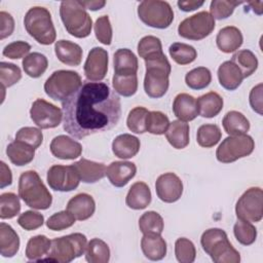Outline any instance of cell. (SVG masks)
<instances>
[{"mask_svg":"<svg viewBox=\"0 0 263 263\" xmlns=\"http://www.w3.org/2000/svg\"><path fill=\"white\" fill-rule=\"evenodd\" d=\"M62 111L64 129L76 139H83L113 128L120 119L121 103L107 83L83 81L62 102Z\"/></svg>","mask_w":263,"mask_h":263,"instance_id":"cell-1","label":"cell"},{"mask_svg":"<svg viewBox=\"0 0 263 263\" xmlns=\"http://www.w3.org/2000/svg\"><path fill=\"white\" fill-rule=\"evenodd\" d=\"M145 65L144 90L149 98L159 99L166 93L170 86L171 64L164 53H161L145 60Z\"/></svg>","mask_w":263,"mask_h":263,"instance_id":"cell-2","label":"cell"},{"mask_svg":"<svg viewBox=\"0 0 263 263\" xmlns=\"http://www.w3.org/2000/svg\"><path fill=\"white\" fill-rule=\"evenodd\" d=\"M202 250L215 263H239L240 254L230 243L227 233L220 228H210L200 237Z\"/></svg>","mask_w":263,"mask_h":263,"instance_id":"cell-3","label":"cell"},{"mask_svg":"<svg viewBox=\"0 0 263 263\" xmlns=\"http://www.w3.org/2000/svg\"><path fill=\"white\" fill-rule=\"evenodd\" d=\"M18 196L30 208L47 210L52 203V196L35 171L24 172L18 180Z\"/></svg>","mask_w":263,"mask_h":263,"instance_id":"cell-4","label":"cell"},{"mask_svg":"<svg viewBox=\"0 0 263 263\" xmlns=\"http://www.w3.org/2000/svg\"><path fill=\"white\" fill-rule=\"evenodd\" d=\"M60 15L70 35L76 38H85L90 34L92 21L80 1H62L60 5Z\"/></svg>","mask_w":263,"mask_h":263,"instance_id":"cell-5","label":"cell"},{"mask_svg":"<svg viewBox=\"0 0 263 263\" xmlns=\"http://www.w3.org/2000/svg\"><path fill=\"white\" fill-rule=\"evenodd\" d=\"M24 26L29 35L42 45H50L55 41L51 14L45 7H31L24 17Z\"/></svg>","mask_w":263,"mask_h":263,"instance_id":"cell-6","label":"cell"},{"mask_svg":"<svg viewBox=\"0 0 263 263\" xmlns=\"http://www.w3.org/2000/svg\"><path fill=\"white\" fill-rule=\"evenodd\" d=\"M87 247L86 236L76 232L53 238L47 257L42 260L60 263H69L75 258L82 256Z\"/></svg>","mask_w":263,"mask_h":263,"instance_id":"cell-7","label":"cell"},{"mask_svg":"<svg viewBox=\"0 0 263 263\" xmlns=\"http://www.w3.org/2000/svg\"><path fill=\"white\" fill-rule=\"evenodd\" d=\"M82 84L80 75L75 71H54L45 81V93L54 101L64 102L71 97Z\"/></svg>","mask_w":263,"mask_h":263,"instance_id":"cell-8","label":"cell"},{"mask_svg":"<svg viewBox=\"0 0 263 263\" xmlns=\"http://www.w3.org/2000/svg\"><path fill=\"white\" fill-rule=\"evenodd\" d=\"M139 18L155 29H166L174 21V11L170 3L160 0H145L138 6Z\"/></svg>","mask_w":263,"mask_h":263,"instance_id":"cell-9","label":"cell"},{"mask_svg":"<svg viewBox=\"0 0 263 263\" xmlns=\"http://www.w3.org/2000/svg\"><path fill=\"white\" fill-rule=\"evenodd\" d=\"M255 142L249 135L228 136L219 145L216 158L222 163H231L239 158L247 157L253 153Z\"/></svg>","mask_w":263,"mask_h":263,"instance_id":"cell-10","label":"cell"},{"mask_svg":"<svg viewBox=\"0 0 263 263\" xmlns=\"http://www.w3.org/2000/svg\"><path fill=\"white\" fill-rule=\"evenodd\" d=\"M237 219L248 222H260L263 217V191L260 187L247 189L235 204Z\"/></svg>","mask_w":263,"mask_h":263,"instance_id":"cell-11","label":"cell"},{"mask_svg":"<svg viewBox=\"0 0 263 263\" xmlns=\"http://www.w3.org/2000/svg\"><path fill=\"white\" fill-rule=\"evenodd\" d=\"M215 20L208 11H199L179 24L178 33L181 37L198 41L204 39L215 29Z\"/></svg>","mask_w":263,"mask_h":263,"instance_id":"cell-12","label":"cell"},{"mask_svg":"<svg viewBox=\"0 0 263 263\" xmlns=\"http://www.w3.org/2000/svg\"><path fill=\"white\" fill-rule=\"evenodd\" d=\"M30 116L39 128H54L62 122L63 111L43 99H37L31 106Z\"/></svg>","mask_w":263,"mask_h":263,"instance_id":"cell-13","label":"cell"},{"mask_svg":"<svg viewBox=\"0 0 263 263\" xmlns=\"http://www.w3.org/2000/svg\"><path fill=\"white\" fill-rule=\"evenodd\" d=\"M49 187L54 191L69 192L75 190L80 183V178L73 165L55 164L49 167L46 176Z\"/></svg>","mask_w":263,"mask_h":263,"instance_id":"cell-14","label":"cell"},{"mask_svg":"<svg viewBox=\"0 0 263 263\" xmlns=\"http://www.w3.org/2000/svg\"><path fill=\"white\" fill-rule=\"evenodd\" d=\"M87 80L99 82L106 77L108 71V52L102 47H93L89 50L83 67Z\"/></svg>","mask_w":263,"mask_h":263,"instance_id":"cell-15","label":"cell"},{"mask_svg":"<svg viewBox=\"0 0 263 263\" xmlns=\"http://www.w3.org/2000/svg\"><path fill=\"white\" fill-rule=\"evenodd\" d=\"M155 191L157 197L166 203H173L179 200L183 193V183L174 173L160 175L155 182Z\"/></svg>","mask_w":263,"mask_h":263,"instance_id":"cell-16","label":"cell"},{"mask_svg":"<svg viewBox=\"0 0 263 263\" xmlns=\"http://www.w3.org/2000/svg\"><path fill=\"white\" fill-rule=\"evenodd\" d=\"M49 148L51 154L54 157L63 160L78 158L82 153L81 144L65 135L54 137L50 143Z\"/></svg>","mask_w":263,"mask_h":263,"instance_id":"cell-17","label":"cell"},{"mask_svg":"<svg viewBox=\"0 0 263 263\" xmlns=\"http://www.w3.org/2000/svg\"><path fill=\"white\" fill-rule=\"evenodd\" d=\"M137 173V166L132 161H113L106 168V176L115 187H124Z\"/></svg>","mask_w":263,"mask_h":263,"instance_id":"cell-18","label":"cell"},{"mask_svg":"<svg viewBox=\"0 0 263 263\" xmlns=\"http://www.w3.org/2000/svg\"><path fill=\"white\" fill-rule=\"evenodd\" d=\"M67 211L70 212L78 221L87 220L96 211L95 199L87 193H79L68 201Z\"/></svg>","mask_w":263,"mask_h":263,"instance_id":"cell-19","label":"cell"},{"mask_svg":"<svg viewBox=\"0 0 263 263\" xmlns=\"http://www.w3.org/2000/svg\"><path fill=\"white\" fill-rule=\"evenodd\" d=\"M72 165L75 167L80 178V181H82L83 183L92 184L102 180L106 176L107 167L104 163L101 162L81 158L78 161L74 162Z\"/></svg>","mask_w":263,"mask_h":263,"instance_id":"cell-20","label":"cell"},{"mask_svg":"<svg viewBox=\"0 0 263 263\" xmlns=\"http://www.w3.org/2000/svg\"><path fill=\"white\" fill-rule=\"evenodd\" d=\"M54 52L60 62L67 66H79L82 60V48L69 40H59L54 44Z\"/></svg>","mask_w":263,"mask_h":263,"instance_id":"cell-21","label":"cell"},{"mask_svg":"<svg viewBox=\"0 0 263 263\" xmlns=\"http://www.w3.org/2000/svg\"><path fill=\"white\" fill-rule=\"evenodd\" d=\"M173 112L182 121H191L198 116L196 99L188 93L182 92L176 96L173 102Z\"/></svg>","mask_w":263,"mask_h":263,"instance_id":"cell-22","label":"cell"},{"mask_svg":"<svg viewBox=\"0 0 263 263\" xmlns=\"http://www.w3.org/2000/svg\"><path fill=\"white\" fill-rule=\"evenodd\" d=\"M242 42V34L240 30L234 26H227L222 28L216 37L218 48L225 53L236 51L241 46Z\"/></svg>","mask_w":263,"mask_h":263,"instance_id":"cell-23","label":"cell"},{"mask_svg":"<svg viewBox=\"0 0 263 263\" xmlns=\"http://www.w3.org/2000/svg\"><path fill=\"white\" fill-rule=\"evenodd\" d=\"M114 74L120 76H128L137 74L139 63L136 54L128 48H119L115 51L114 58Z\"/></svg>","mask_w":263,"mask_h":263,"instance_id":"cell-24","label":"cell"},{"mask_svg":"<svg viewBox=\"0 0 263 263\" xmlns=\"http://www.w3.org/2000/svg\"><path fill=\"white\" fill-rule=\"evenodd\" d=\"M140 140L130 134H121L112 142V151L115 156L121 159H128L140 151Z\"/></svg>","mask_w":263,"mask_h":263,"instance_id":"cell-25","label":"cell"},{"mask_svg":"<svg viewBox=\"0 0 263 263\" xmlns=\"http://www.w3.org/2000/svg\"><path fill=\"white\" fill-rule=\"evenodd\" d=\"M152 199L149 186L145 182L134 183L125 197L126 205L132 210H144L146 209Z\"/></svg>","mask_w":263,"mask_h":263,"instance_id":"cell-26","label":"cell"},{"mask_svg":"<svg viewBox=\"0 0 263 263\" xmlns=\"http://www.w3.org/2000/svg\"><path fill=\"white\" fill-rule=\"evenodd\" d=\"M218 79L220 85L227 90H235L245 79L239 68L231 61L222 63L218 68Z\"/></svg>","mask_w":263,"mask_h":263,"instance_id":"cell-27","label":"cell"},{"mask_svg":"<svg viewBox=\"0 0 263 263\" xmlns=\"http://www.w3.org/2000/svg\"><path fill=\"white\" fill-rule=\"evenodd\" d=\"M141 249L145 257L151 261H159L166 255V242L160 234H144Z\"/></svg>","mask_w":263,"mask_h":263,"instance_id":"cell-28","label":"cell"},{"mask_svg":"<svg viewBox=\"0 0 263 263\" xmlns=\"http://www.w3.org/2000/svg\"><path fill=\"white\" fill-rule=\"evenodd\" d=\"M198 115L203 118H213L217 116L223 109V98L215 92L210 91L200 96L196 100Z\"/></svg>","mask_w":263,"mask_h":263,"instance_id":"cell-29","label":"cell"},{"mask_svg":"<svg viewBox=\"0 0 263 263\" xmlns=\"http://www.w3.org/2000/svg\"><path fill=\"white\" fill-rule=\"evenodd\" d=\"M6 154L14 165L23 166L30 163L34 159L35 148L22 141L14 140L8 144Z\"/></svg>","mask_w":263,"mask_h":263,"instance_id":"cell-30","label":"cell"},{"mask_svg":"<svg viewBox=\"0 0 263 263\" xmlns=\"http://www.w3.org/2000/svg\"><path fill=\"white\" fill-rule=\"evenodd\" d=\"M20 237L15 230L8 224H0V254L2 257L11 258L18 252Z\"/></svg>","mask_w":263,"mask_h":263,"instance_id":"cell-31","label":"cell"},{"mask_svg":"<svg viewBox=\"0 0 263 263\" xmlns=\"http://www.w3.org/2000/svg\"><path fill=\"white\" fill-rule=\"evenodd\" d=\"M189 124L182 120H174L165 132L167 142L176 149H184L189 144Z\"/></svg>","mask_w":263,"mask_h":263,"instance_id":"cell-32","label":"cell"},{"mask_svg":"<svg viewBox=\"0 0 263 263\" xmlns=\"http://www.w3.org/2000/svg\"><path fill=\"white\" fill-rule=\"evenodd\" d=\"M222 125L229 136L246 135L250 129V121L238 111H229L225 114Z\"/></svg>","mask_w":263,"mask_h":263,"instance_id":"cell-33","label":"cell"},{"mask_svg":"<svg viewBox=\"0 0 263 263\" xmlns=\"http://www.w3.org/2000/svg\"><path fill=\"white\" fill-rule=\"evenodd\" d=\"M25 73L32 78H39L48 67L47 58L40 52H31L22 62Z\"/></svg>","mask_w":263,"mask_h":263,"instance_id":"cell-34","label":"cell"},{"mask_svg":"<svg viewBox=\"0 0 263 263\" xmlns=\"http://www.w3.org/2000/svg\"><path fill=\"white\" fill-rule=\"evenodd\" d=\"M51 246V240L45 235L32 236L26 247V257L30 261H39L47 255Z\"/></svg>","mask_w":263,"mask_h":263,"instance_id":"cell-35","label":"cell"},{"mask_svg":"<svg viewBox=\"0 0 263 263\" xmlns=\"http://www.w3.org/2000/svg\"><path fill=\"white\" fill-rule=\"evenodd\" d=\"M85 260L89 263H107L110 260V249L108 245L100 239L92 238L87 242Z\"/></svg>","mask_w":263,"mask_h":263,"instance_id":"cell-36","label":"cell"},{"mask_svg":"<svg viewBox=\"0 0 263 263\" xmlns=\"http://www.w3.org/2000/svg\"><path fill=\"white\" fill-rule=\"evenodd\" d=\"M230 61L239 68L243 78L251 76L258 68V60L250 49H241L234 52Z\"/></svg>","mask_w":263,"mask_h":263,"instance_id":"cell-37","label":"cell"},{"mask_svg":"<svg viewBox=\"0 0 263 263\" xmlns=\"http://www.w3.org/2000/svg\"><path fill=\"white\" fill-rule=\"evenodd\" d=\"M163 227V219L157 212H145L139 219V228L143 234H161Z\"/></svg>","mask_w":263,"mask_h":263,"instance_id":"cell-38","label":"cell"},{"mask_svg":"<svg viewBox=\"0 0 263 263\" xmlns=\"http://www.w3.org/2000/svg\"><path fill=\"white\" fill-rule=\"evenodd\" d=\"M171 58L179 65H188L197 58L196 49L189 44L182 42H175L168 47Z\"/></svg>","mask_w":263,"mask_h":263,"instance_id":"cell-39","label":"cell"},{"mask_svg":"<svg viewBox=\"0 0 263 263\" xmlns=\"http://www.w3.org/2000/svg\"><path fill=\"white\" fill-rule=\"evenodd\" d=\"M222 133L216 124H202L198 127L196 134V142L200 147L211 148L219 143Z\"/></svg>","mask_w":263,"mask_h":263,"instance_id":"cell-40","label":"cell"},{"mask_svg":"<svg viewBox=\"0 0 263 263\" xmlns=\"http://www.w3.org/2000/svg\"><path fill=\"white\" fill-rule=\"evenodd\" d=\"M212 81L211 71L205 67H197L189 71L185 76V82L191 89L199 90L208 87Z\"/></svg>","mask_w":263,"mask_h":263,"instance_id":"cell-41","label":"cell"},{"mask_svg":"<svg viewBox=\"0 0 263 263\" xmlns=\"http://www.w3.org/2000/svg\"><path fill=\"white\" fill-rule=\"evenodd\" d=\"M112 84L116 93L122 97H132L138 90L137 74L128 76H120L114 74L112 78Z\"/></svg>","mask_w":263,"mask_h":263,"instance_id":"cell-42","label":"cell"},{"mask_svg":"<svg viewBox=\"0 0 263 263\" xmlns=\"http://www.w3.org/2000/svg\"><path fill=\"white\" fill-rule=\"evenodd\" d=\"M233 233L236 240L242 246H250L255 242L257 238L256 227L248 221L237 219L233 226Z\"/></svg>","mask_w":263,"mask_h":263,"instance_id":"cell-43","label":"cell"},{"mask_svg":"<svg viewBox=\"0 0 263 263\" xmlns=\"http://www.w3.org/2000/svg\"><path fill=\"white\" fill-rule=\"evenodd\" d=\"M20 196L12 192H5L0 195V218L2 220L12 219L21 211Z\"/></svg>","mask_w":263,"mask_h":263,"instance_id":"cell-44","label":"cell"},{"mask_svg":"<svg viewBox=\"0 0 263 263\" xmlns=\"http://www.w3.org/2000/svg\"><path fill=\"white\" fill-rule=\"evenodd\" d=\"M138 53L144 61L163 53L159 38L155 36H145L138 43Z\"/></svg>","mask_w":263,"mask_h":263,"instance_id":"cell-45","label":"cell"},{"mask_svg":"<svg viewBox=\"0 0 263 263\" xmlns=\"http://www.w3.org/2000/svg\"><path fill=\"white\" fill-rule=\"evenodd\" d=\"M170 125L168 117L160 111H149L146 117V132L152 135L165 134Z\"/></svg>","mask_w":263,"mask_h":263,"instance_id":"cell-46","label":"cell"},{"mask_svg":"<svg viewBox=\"0 0 263 263\" xmlns=\"http://www.w3.org/2000/svg\"><path fill=\"white\" fill-rule=\"evenodd\" d=\"M149 111L144 107H136L132 109L126 119L128 129L135 134L146 133V117Z\"/></svg>","mask_w":263,"mask_h":263,"instance_id":"cell-47","label":"cell"},{"mask_svg":"<svg viewBox=\"0 0 263 263\" xmlns=\"http://www.w3.org/2000/svg\"><path fill=\"white\" fill-rule=\"evenodd\" d=\"M175 255L180 263H192L196 257L194 243L186 237L178 238L175 242Z\"/></svg>","mask_w":263,"mask_h":263,"instance_id":"cell-48","label":"cell"},{"mask_svg":"<svg viewBox=\"0 0 263 263\" xmlns=\"http://www.w3.org/2000/svg\"><path fill=\"white\" fill-rule=\"evenodd\" d=\"M242 2L233 1V0H214L210 5V14L215 20H224L229 17L236 6Z\"/></svg>","mask_w":263,"mask_h":263,"instance_id":"cell-49","label":"cell"},{"mask_svg":"<svg viewBox=\"0 0 263 263\" xmlns=\"http://www.w3.org/2000/svg\"><path fill=\"white\" fill-rule=\"evenodd\" d=\"M22 78L21 69L12 64L1 62L0 63V82L2 87H10L17 83Z\"/></svg>","mask_w":263,"mask_h":263,"instance_id":"cell-50","label":"cell"},{"mask_svg":"<svg viewBox=\"0 0 263 263\" xmlns=\"http://www.w3.org/2000/svg\"><path fill=\"white\" fill-rule=\"evenodd\" d=\"M75 221H76L75 217L66 210V211L58 212L52 216H50L46 221V226L50 230L62 231L74 225Z\"/></svg>","mask_w":263,"mask_h":263,"instance_id":"cell-51","label":"cell"},{"mask_svg":"<svg viewBox=\"0 0 263 263\" xmlns=\"http://www.w3.org/2000/svg\"><path fill=\"white\" fill-rule=\"evenodd\" d=\"M15 140L22 141L33 148L37 149L43 141V135L41 128L32 127V126H25L17 130L15 134Z\"/></svg>","mask_w":263,"mask_h":263,"instance_id":"cell-52","label":"cell"},{"mask_svg":"<svg viewBox=\"0 0 263 263\" xmlns=\"http://www.w3.org/2000/svg\"><path fill=\"white\" fill-rule=\"evenodd\" d=\"M95 34L97 39L105 44L110 45L112 41V26L108 15L100 16L95 23Z\"/></svg>","mask_w":263,"mask_h":263,"instance_id":"cell-53","label":"cell"},{"mask_svg":"<svg viewBox=\"0 0 263 263\" xmlns=\"http://www.w3.org/2000/svg\"><path fill=\"white\" fill-rule=\"evenodd\" d=\"M44 223L42 214L35 211H26L17 218V224L25 230L31 231L41 227Z\"/></svg>","mask_w":263,"mask_h":263,"instance_id":"cell-54","label":"cell"},{"mask_svg":"<svg viewBox=\"0 0 263 263\" xmlns=\"http://www.w3.org/2000/svg\"><path fill=\"white\" fill-rule=\"evenodd\" d=\"M31 50V45L25 41H14L7 44L2 51V54L11 60H17L25 58Z\"/></svg>","mask_w":263,"mask_h":263,"instance_id":"cell-55","label":"cell"},{"mask_svg":"<svg viewBox=\"0 0 263 263\" xmlns=\"http://www.w3.org/2000/svg\"><path fill=\"white\" fill-rule=\"evenodd\" d=\"M0 39H5L10 36L14 30V20L12 15L6 11L0 12Z\"/></svg>","mask_w":263,"mask_h":263,"instance_id":"cell-56","label":"cell"},{"mask_svg":"<svg viewBox=\"0 0 263 263\" xmlns=\"http://www.w3.org/2000/svg\"><path fill=\"white\" fill-rule=\"evenodd\" d=\"M249 100L252 109L259 115H262V83H259L252 88V90L250 91Z\"/></svg>","mask_w":263,"mask_h":263,"instance_id":"cell-57","label":"cell"},{"mask_svg":"<svg viewBox=\"0 0 263 263\" xmlns=\"http://www.w3.org/2000/svg\"><path fill=\"white\" fill-rule=\"evenodd\" d=\"M12 183V174L8 165L4 162H0V188L3 189Z\"/></svg>","mask_w":263,"mask_h":263,"instance_id":"cell-58","label":"cell"},{"mask_svg":"<svg viewBox=\"0 0 263 263\" xmlns=\"http://www.w3.org/2000/svg\"><path fill=\"white\" fill-rule=\"evenodd\" d=\"M204 4V1H196V0H189V1H178L177 5L178 7L185 12L193 11L199 7H201Z\"/></svg>","mask_w":263,"mask_h":263,"instance_id":"cell-59","label":"cell"},{"mask_svg":"<svg viewBox=\"0 0 263 263\" xmlns=\"http://www.w3.org/2000/svg\"><path fill=\"white\" fill-rule=\"evenodd\" d=\"M80 3L85 9H89L92 11L100 10L106 5V1L104 0H87V1H80Z\"/></svg>","mask_w":263,"mask_h":263,"instance_id":"cell-60","label":"cell"},{"mask_svg":"<svg viewBox=\"0 0 263 263\" xmlns=\"http://www.w3.org/2000/svg\"><path fill=\"white\" fill-rule=\"evenodd\" d=\"M248 4L253 8V11H254L255 13H257V14H259V15L262 14V11H263V8H262L263 2H262V1H257V2L252 1V2H249Z\"/></svg>","mask_w":263,"mask_h":263,"instance_id":"cell-61","label":"cell"}]
</instances>
